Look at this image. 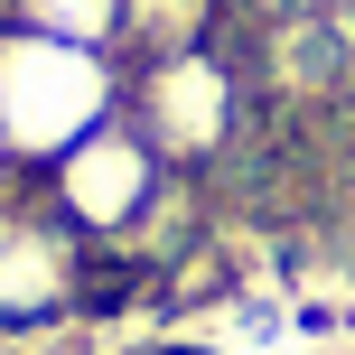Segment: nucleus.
Returning a JSON list of instances; mask_svg holds the SVG:
<instances>
[{
  "instance_id": "obj_1",
  "label": "nucleus",
  "mask_w": 355,
  "mask_h": 355,
  "mask_svg": "<svg viewBox=\"0 0 355 355\" xmlns=\"http://www.w3.org/2000/svg\"><path fill=\"white\" fill-rule=\"evenodd\" d=\"M112 112H122V75H112L103 47L0 28V159L10 168H56Z\"/></svg>"
},
{
  "instance_id": "obj_2",
  "label": "nucleus",
  "mask_w": 355,
  "mask_h": 355,
  "mask_svg": "<svg viewBox=\"0 0 355 355\" xmlns=\"http://www.w3.org/2000/svg\"><path fill=\"white\" fill-rule=\"evenodd\" d=\"M75 281H85V234L56 215L47 168H28V206H0V337L75 318Z\"/></svg>"
},
{
  "instance_id": "obj_3",
  "label": "nucleus",
  "mask_w": 355,
  "mask_h": 355,
  "mask_svg": "<svg viewBox=\"0 0 355 355\" xmlns=\"http://www.w3.org/2000/svg\"><path fill=\"white\" fill-rule=\"evenodd\" d=\"M168 187V159L141 141V131L112 112L103 131H85V141L66 150V159L47 168V196H56V215H66L85 243H112V234H131L150 215V196Z\"/></svg>"
},
{
  "instance_id": "obj_4",
  "label": "nucleus",
  "mask_w": 355,
  "mask_h": 355,
  "mask_svg": "<svg viewBox=\"0 0 355 355\" xmlns=\"http://www.w3.org/2000/svg\"><path fill=\"white\" fill-rule=\"evenodd\" d=\"M122 94H131L122 122L141 131L168 168H196L206 150H225V131H234V75L215 66V47H168V56H150L141 85H122Z\"/></svg>"
},
{
  "instance_id": "obj_5",
  "label": "nucleus",
  "mask_w": 355,
  "mask_h": 355,
  "mask_svg": "<svg viewBox=\"0 0 355 355\" xmlns=\"http://www.w3.org/2000/svg\"><path fill=\"white\" fill-rule=\"evenodd\" d=\"M10 28L66 37V47H112L122 37V0H10Z\"/></svg>"
},
{
  "instance_id": "obj_6",
  "label": "nucleus",
  "mask_w": 355,
  "mask_h": 355,
  "mask_svg": "<svg viewBox=\"0 0 355 355\" xmlns=\"http://www.w3.org/2000/svg\"><path fill=\"white\" fill-rule=\"evenodd\" d=\"M0 19H10V10H0Z\"/></svg>"
},
{
  "instance_id": "obj_7",
  "label": "nucleus",
  "mask_w": 355,
  "mask_h": 355,
  "mask_svg": "<svg viewBox=\"0 0 355 355\" xmlns=\"http://www.w3.org/2000/svg\"><path fill=\"white\" fill-rule=\"evenodd\" d=\"M0 168H10V159H0Z\"/></svg>"
}]
</instances>
